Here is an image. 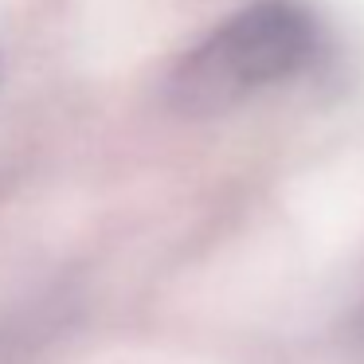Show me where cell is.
<instances>
[{"mask_svg":"<svg viewBox=\"0 0 364 364\" xmlns=\"http://www.w3.org/2000/svg\"><path fill=\"white\" fill-rule=\"evenodd\" d=\"M321 32L298 0H255L208 32L168 75L165 98L184 118H215L309 71Z\"/></svg>","mask_w":364,"mask_h":364,"instance_id":"cell-1","label":"cell"},{"mask_svg":"<svg viewBox=\"0 0 364 364\" xmlns=\"http://www.w3.org/2000/svg\"><path fill=\"white\" fill-rule=\"evenodd\" d=\"M360 329H364V314H360Z\"/></svg>","mask_w":364,"mask_h":364,"instance_id":"cell-2","label":"cell"},{"mask_svg":"<svg viewBox=\"0 0 364 364\" xmlns=\"http://www.w3.org/2000/svg\"><path fill=\"white\" fill-rule=\"evenodd\" d=\"M0 75H4V67H0Z\"/></svg>","mask_w":364,"mask_h":364,"instance_id":"cell-3","label":"cell"}]
</instances>
